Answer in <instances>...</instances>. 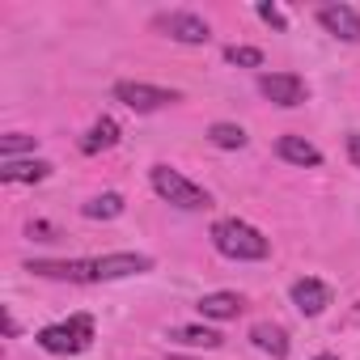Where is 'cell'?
<instances>
[{
    "label": "cell",
    "mask_w": 360,
    "mask_h": 360,
    "mask_svg": "<svg viewBox=\"0 0 360 360\" xmlns=\"http://www.w3.org/2000/svg\"><path fill=\"white\" fill-rule=\"evenodd\" d=\"M212 246H217L225 259H238V263H255V259H267V255H271V242H267L255 225H246V221H238V217L212 225Z\"/></svg>",
    "instance_id": "1"
},
{
    "label": "cell",
    "mask_w": 360,
    "mask_h": 360,
    "mask_svg": "<svg viewBox=\"0 0 360 360\" xmlns=\"http://www.w3.org/2000/svg\"><path fill=\"white\" fill-rule=\"evenodd\" d=\"M153 191H157L165 204L183 208V212H204V208H212V195H208L204 187H195L187 174L169 169V165H153Z\"/></svg>",
    "instance_id": "2"
},
{
    "label": "cell",
    "mask_w": 360,
    "mask_h": 360,
    "mask_svg": "<svg viewBox=\"0 0 360 360\" xmlns=\"http://www.w3.org/2000/svg\"><path fill=\"white\" fill-rule=\"evenodd\" d=\"M89 343H94V318L89 314H72L68 322H56V326L39 330V347L51 352V356H77Z\"/></svg>",
    "instance_id": "3"
},
{
    "label": "cell",
    "mask_w": 360,
    "mask_h": 360,
    "mask_svg": "<svg viewBox=\"0 0 360 360\" xmlns=\"http://www.w3.org/2000/svg\"><path fill=\"white\" fill-rule=\"evenodd\" d=\"M115 98L136 110V115H153V110H165L178 102V89H161V85H148V81H119L115 85Z\"/></svg>",
    "instance_id": "4"
},
{
    "label": "cell",
    "mask_w": 360,
    "mask_h": 360,
    "mask_svg": "<svg viewBox=\"0 0 360 360\" xmlns=\"http://www.w3.org/2000/svg\"><path fill=\"white\" fill-rule=\"evenodd\" d=\"M153 26H157L165 39L187 43V47H200V43H208V39H212L208 22H204V18H195V13H161Z\"/></svg>",
    "instance_id": "5"
},
{
    "label": "cell",
    "mask_w": 360,
    "mask_h": 360,
    "mask_svg": "<svg viewBox=\"0 0 360 360\" xmlns=\"http://www.w3.org/2000/svg\"><path fill=\"white\" fill-rule=\"evenodd\" d=\"M259 89H263L267 102H276L284 110H292V106H301L309 98V89H305V81L297 72H263L259 77Z\"/></svg>",
    "instance_id": "6"
},
{
    "label": "cell",
    "mask_w": 360,
    "mask_h": 360,
    "mask_svg": "<svg viewBox=\"0 0 360 360\" xmlns=\"http://www.w3.org/2000/svg\"><path fill=\"white\" fill-rule=\"evenodd\" d=\"M318 22H322L335 39L360 43V13H356L352 5H322V9H318Z\"/></svg>",
    "instance_id": "7"
},
{
    "label": "cell",
    "mask_w": 360,
    "mask_h": 360,
    "mask_svg": "<svg viewBox=\"0 0 360 360\" xmlns=\"http://www.w3.org/2000/svg\"><path fill=\"white\" fill-rule=\"evenodd\" d=\"M292 305H297L305 318H318V314L330 305V288H326L322 280L305 276V280H297V284H292Z\"/></svg>",
    "instance_id": "8"
},
{
    "label": "cell",
    "mask_w": 360,
    "mask_h": 360,
    "mask_svg": "<svg viewBox=\"0 0 360 360\" xmlns=\"http://www.w3.org/2000/svg\"><path fill=\"white\" fill-rule=\"evenodd\" d=\"M250 343H255L259 352L276 356V360H284V356H288V330H284V326H276V322H255V326H250Z\"/></svg>",
    "instance_id": "9"
},
{
    "label": "cell",
    "mask_w": 360,
    "mask_h": 360,
    "mask_svg": "<svg viewBox=\"0 0 360 360\" xmlns=\"http://www.w3.org/2000/svg\"><path fill=\"white\" fill-rule=\"evenodd\" d=\"M51 161H5L0 165V183H43L51 178Z\"/></svg>",
    "instance_id": "10"
},
{
    "label": "cell",
    "mask_w": 360,
    "mask_h": 360,
    "mask_svg": "<svg viewBox=\"0 0 360 360\" xmlns=\"http://www.w3.org/2000/svg\"><path fill=\"white\" fill-rule=\"evenodd\" d=\"M169 339H174V343H183V347H204V352H212V347L225 343V335L212 330V326H174Z\"/></svg>",
    "instance_id": "11"
},
{
    "label": "cell",
    "mask_w": 360,
    "mask_h": 360,
    "mask_svg": "<svg viewBox=\"0 0 360 360\" xmlns=\"http://www.w3.org/2000/svg\"><path fill=\"white\" fill-rule=\"evenodd\" d=\"M200 314L204 318H217V322L238 318L242 314V297L238 292H208V297H200Z\"/></svg>",
    "instance_id": "12"
},
{
    "label": "cell",
    "mask_w": 360,
    "mask_h": 360,
    "mask_svg": "<svg viewBox=\"0 0 360 360\" xmlns=\"http://www.w3.org/2000/svg\"><path fill=\"white\" fill-rule=\"evenodd\" d=\"M276 153H280L284 161H292V165H318V161H322V153H318L309 140H301V136H280Z\"/></svg>",
    "instance_id": "13"
},
{
    "label": "cell",
    "mask_w": 360,
    "mask_h": 360,
    "mask_svg": "<svg viewBox=\"0 0 360 360\" xmlns=\"http://www.w3.org/2000/svg\"><path fill=\"white\" fill-rule=\"evenodd\" d=\"M115 144H119V123L102 115V119L89 127V136L81 140V153H102V148H115Z\"/></svg>",
    "instance_id": "14"
},
{
    "label": "cell",
    "mask_w": 360,
    "mask_h": 360,
    "mask_svg": "<svg viewBox=\"0 0 360 360\" xmlns=\"http://www.w3.org/2000/svg\"><path fill=\"white\" fill-rule=\"evenodd\" d=\"M85 217H89V221H115V217H123V195H115V191L94 195V200L85 204Z\"/></svg>",
    "instance_id": "15"
},
{
    "label": "cell",
    "mask_w": 360,
    "mask_h": 360,
    "mask_svg": "<svg viewBox=\"0 0 360 360\" xmlns=\"http://www.w3.org/2000/svg\"><path fill=\"white\" fill-rule=\"evenodd\" d=\"M208 140H212L217 148H246V131H242L238 123H212V127H208Z\"/></svg>",
    "instance_id": "16"
},
{
    "label": "cell",
    "mask_w": 360,
    "mask_h": 360,
    "mask_svg": "<svg viewBox=\"0 0 360 360\" xmlns=\"http://www.w3.org/2000/svg\"><path fill=\"white\" fill-rule=\"evenodd\" d=\"M18 153H34V136H22V131H13V136H5V140H0V157H5V161H13Z\"/></svg>",
    "instance_id": "17"
},
{
    "label": "cell",
    "mask_w": 360,
    "mask_h": 360,
    "mask_svg": "<svg viewBox=\"0 0 360 360\" xmlns=\"http://www.w3.org/2000/svg\"><path fill=\"white\" fill-rule=\"evenodd\" d=\"M225 60L242 64V68H263V51L259 47H225Z\"/></svg>",
    "instance_id": "18"
},
{
    "label": "cell",
    "mask_w": 360,
    "mask_h": 360,
    "mask_svg": "<svg viewBox=\"0 0 360 360\" xmlns=\"http://www.w3.org/2000/svg\"><path fill=\"white\" fill-rule=\"evenodd\" d=\"M259 18H263L267 26H276V30H284V13H280L276 5H259Z\"/></svg>",
    "instance_id": "19"
},
{
    "label": "cell",
    "mask_w": 360,
    "mask_h": 360,
    "mask_svg": "<svg viewBox=\"0 0 360 360\" xmlns=\"http://www.w3.org/2000/svg\"><path fill=\"white\" fill-rule=\"evenodd\" d=\"M347 157H352V165L360 169V131H352V136H347Z\"/></svg>",
    "instance_id": "20"
},
{
    "label": "cell",
    "mask_w": 360,
    "mask_h": 360,
    "mask_svg": "<svg viewBox=\"0 0 360 360\" xmlns=\"http://www.w3.org/2000/svg\"><path fill=\"white\" fill-rule=\"evenodd\" d=\"M318 360H335V356H318Z\"/></svg>",
    "instance_id": "21"
}]
</instances>
